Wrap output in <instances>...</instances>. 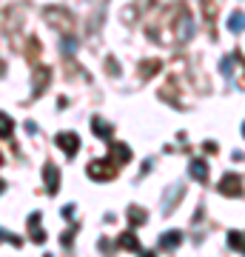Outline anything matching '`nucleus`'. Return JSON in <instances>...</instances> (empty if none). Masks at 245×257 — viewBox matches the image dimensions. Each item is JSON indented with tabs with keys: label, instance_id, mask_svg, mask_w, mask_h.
Listing matches in <instances>:
<instances>
[{
	"label": "nucleus",
	"instance_id": "obj_1",
	"mask_svg": "<svg viewBox=\"0 0 245 257\" xmlns=\"http://www.w3.org/2000/svg\"><path fill=\"white\" fill-rule=\"evenodd\" d=\"M0 134H11V120L6 114H0Z\"/></svg>",
	"mask_w": 245,
	"mask_h": 257
},
{
	"label": "nucleus",
	"instance_id": "obj_2",
	"mask_svg": "<svg viewBox=\"0 0 245 257\" xmlns=\"http://www.w3.org/2000/svg\"><path fill=\"white\" fill-rule=\"evenodd\" d=\"M0 240H11V243H20V240H17V238H11L9 232H0Z\"/></svg>",
	"mask_w": 245,
	"mask_h": 257
},
{
	"label": "nucleus",
	"instance_id": "obj_3",
	"mask_svg": "<svg viewBox=\"0 0 245 257\" xmlns=\"http://www.w3.org/2000/svg\"><path fill=\"white\" fill-rule=\"evenodd\" d=\"M0 192H3V183H0Z\"/></svg>",
	"mask_w": 245,
	"mask_h": 257
}]
</instances>
